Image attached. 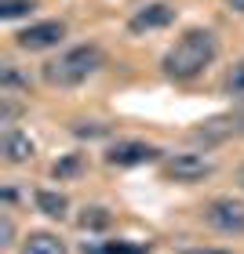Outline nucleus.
Here are the masks:
<instances>
[{
    "label": "nucleus",
    "mask_w": 244,
    "mask_h": 254,
    "mask_svg": "<svg viewBox=\"0 0 244 254\" xmlns=\"http://www.w3.org/2000/svg\"><path fill=\"white\" fill-rule=\"evenodd\" d=\"M223 95L234 98L237 106H244V62H237V65L223 76Z\"/></svg>",
    "instance_id": "nucleus-14"
},
{
    "label": "nucleus",
    "mask_w": 244,
    "mask_h": 254,
    "mask_svg": "<svg viewBox=\"0 0 244 254\" xmlns=\"http://www.w3.org/2000/svg\"><path fill=\"white\" fill-rule=\"evenodd\" d=\"M230 11H237V15H244V0H226Z\"/></svg>",
    "instance_id": "nucleus-20"
},
{
    "label": "nucleus",
    "mask_w": 244,
    "mask_h": 254,
    "mask_svg": "<svg viewBox=\"0 0 244 254\" xmlns=\"http://www.w3.org/2000/svg\"><path fill=\"white\" fill-rule=\"evenodd\" d=\"M80 171H84V156L80 153H69V156H62V160H55L51 164V178H77Z\"/></svg>",
    "instance_id": "nucleus-15"
},
{
    "label": "nucleus",
    "mask_w": 244,
    "mask_h": 254,
    "mask_svg": "<svg viewBox=\"0 0 244 254\" xmlns=\"http://www.w3.org/2000/svg\"><path fill=\"white\" fill-rule=\"evenodd\" d=\"M164 171H168V178H175V182H204L215 171V164L204 153H179L164 164Z\"/></svg>",
    "instance_id": "nucleus-7"
},
{
    "label": "nucleus",
    "mask_w": 244,
    "mask_h": 254,
    "mask_svg": "<svg viewBox=\"0 0 244 254\" xmlns=\"http://www.w3.org/2000/svg\"><path fill=\"white\" fill-rule=\"evenodd\" d=\"M234 134H244V109L241 113H223V117H212V120L197 124V131H190V142L219 145V142H230Z\"/></svg>",
    "instance_id": "nucleus-4"
},
{
    "label": "nucleus",
    "mask_w": 244,
    "mask_h": 254,
    "mask_svg": "<svg viewBox=\"0 0 244 254\" xmlns=\"http://www.w3.org/2000/svg\"><path fill=\"white\" fill-rule=\"evenodd\" d=\"M33 203H37V211L44 218H51V222H62V218L69 214L66 192H55V189H37V192H33Z\"/></svg>",
    "instance_id": "nucleus-10"
},
{
    "label": "nucleus",
    "mask_w": 244,
    "mask_h": 254,
    "mask_svg": "<svg viewBox=\"0 0 244 254\" xmlns=\"http://www.w3.org/2000/svg\"><path fill=\"white\" fill-rule=\"evenodd\" d=\"M171 22H175V7L164 4V0H157V4L138 7L135 15L127 18V29L131 33H157V29H168Z\"/></svg>",
    "instance_id": "nucleus-8"
},
{
    "label": "nucleus",
    "mask_w": 244,
    "mask_h": 254,
    "mask_svg": "<svg viewBox=\"0 0 244 254\" xmlns=\"http://www.w3.org/2000/svg\"><path fill=\"white\" fill-rule=\"evenodd\" d=\"M149 244H127V240H110V244H84V254H146Z\"/></svg>",
    "instance_id": "nucleus-13"
},
{
    "label": "nucleus",
    "mask_w": 244,
    "mask_h": 254,
    "mask_svg": "<svg viewBox=\"0 0 244 254\" xmlns=\"http://www.w3.org/2000/svg\"><path fill=\"white\" fill-rule=\"evenodd\" d=\"M160 149L149 145V142H138V138H121L106 149V164L110 167H138V164H149L157 160Z\"/></svg>",
    "instance_id": "nucleus-6"
},
{
    "label": "nucleus",
    "mask_w": 244,
    "mask_h": 254,
    "mask_svg": "<svg viewBox=\"0 0 244 254\" xmlns=\"http://www.w3.org/2000/svg\"><path fill=\"white\" fill-rule=\"evenodd\" d=\"M204 225L219 236H244V200L215 196L212 203H204Z\"/></svg>",
    "instance_id": "nucleus-3"
},
{
    "label": "nucleus",
    "mask_w": 244,
    "mask_h": 254,
    "mask_svg": "<svg viewBox=\"0 0 244 254\" xmlns=\"http://www.w3.org/2000/svg\"><path fill=\"white\" fill-rule=\"evenodd\" d=\"M215 59H219V37L212 29H190L168 48L160 69H164L171 80H193V76H201Z\"/></svg>",
    "instance_id": "nucleus-1"
},
{
    "label": "nucleus",
    "mask_w": 244,
    "mask_h": 254,
    "mask_svg": "<svg viewBox=\"0 0 244 254\" xmlns=\"http://www.w3.org/2000/svg\"><path fill=\"white\" fill-rule=\"evenodd\" d=\"M0 87H4V91H29V76L22 73L18 65L7 62L4 69H0Z\"/></svg>",
    "instance_id": "nucleus-16"
},
{
    "label": "nucleus",
    "mask_w": 244,
    "mask_h": 254,
    "mask_svg": "<svg viewBox=\"0 0 244 254\" xmlns=\"http://www.w3.org/2000/svg\"><path fill=\"white\" fill-rule=\"evenodd\" d=\"M237 186H241V189H244V167H241V171H237Z\"/></svg>",
    "instance_id": "nucleus-21"
},
{
    "label": "nucleus",
    "mask_w": 244,
    "mask_h": 254,
    "mask_svg": "<svg viewBox=\"0 0 244 254\" xmlns=\"http://www.w3.org/2000/svg\"><path fill=\"white\" fill-rule=\"evenodd\" d=\"M11 244H15V222H11V214H0V247Z\"/></svg>",
    "instance_id": "nucleus-19"
},
{
    "label": "nucleus",
    "mask_w": 244,
    "mask_h": 254,
    "mask_svg": "<svg viewBox=\"0 0 244 254\" xmlns=\"http://www.w3.org/2000/svg\"><path fill=\"white\" fill-rule=\"evenodd\" d=\"M73 134H77V138H88V142H91V138H106L110 127H106V124H73Z\"/></svg>",
    "instance_id": "nucleus-18"
},
{
    "label": "nucleus",
    "mask_w": 244,
    "mask_h": 254,
    "mask_svg": "<svg viewBox=\"0 0 244 254\" xmlns=\"http://www.w3.org/2000/svg\"><path fill=\"white\" fill-rule=\"evenodd\" d=\"M37 7V0H0V18H22Z\"/></svg>",
    "instance_id": "nucleus-17"
},
{
    "label": "nucleus",
    "mask_w": 244,
    "mask_h": 254,
    "mask_svg": "<svg viewBox=\"0 0 244 254\" xmlns=\"http://www.w3.org/2000/svg\"><path fill=\"white\" fill-rule=\"evenodd\" d=\"M77 225L84 229V233H106V229L113 225V214L106 211V207H84L77 218Z\"/></svg>",
    "instance_id": "nucleus-12"
},
{
    "label": "nucleus",
    "mask_w": 244,
    "mask_h": 254,
    "mask_svg": "<svg viewBox=\"0 0 244 254\" xmlns=\"http://www.w3.org/2000/svg\"><path fill=\"white\" fill-rule=\"evenodd\" d=\"M18 254H69L66 244L55 233H29L22 240V251Z\"/></svg>",
    "instance_id": "nucleus-11"
},
{
    "label": "nucleus",
    "mask_w": 244,
    "mask_h": 254,
    "mask_svg": "<svg viewBox=\"0 0 244 254\" xmlns=\"http://www.w3.org/2000/svg\"><path fill=\"white\" fill-rule=\"evenodd\" d=\"M62 40H66V22H59V18L37 22V26L15 33V44L22 51H51V48H59Z\"/></svg>",
    "instance_id": "nucleus-5"
},
{
    "label": "nucleus",
    "mask_w": 244,
    "mask_h": 254,
    "mask_svg": "<svg viewBox=\"0 0 244 254\" xmlns=\"http://www.w3.org/2000/svg\"><path fill=\"white\" fill-rule=\"evenodd\" d=\"M33 153H37V145H33V138L26 131H18V127H7L4 134H0V156L7 160V164H29Z\"/></svg>",
    "instance_id": "nucleus-9"
},
{
    "label": "nucleus",
    "mask_w": 244,
    "mask_h": 254,
    "mask_svg": "<svg viewBox=\"0 0 244 254\" xmlns=\"http://www.w3.org/2000/svg\"><path fill=\"white\" fill-rule=\"evenodd\" d=\"M102 62H106L102 48H95V44H77V48H66L59 59L44 62L40 76H44V84H51V87H77V84H84L88 76H95L102 69Z\"/></svg>",
    "instance_id": "nucleus-2"
}]
</instances>
